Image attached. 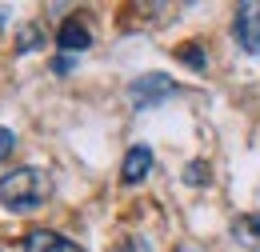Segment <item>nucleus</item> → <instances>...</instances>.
<instances>
[{"instance_id":"obj_2","label":"nucleus","mask_w":260,"mask_h":252,"mask_svg":"<svg viewBox=\"0 0 260 252\" xmlns=\"http://www.w3.org/2000/svg\"><path fill=\"white\" fill-rule=\"evenodd\" d=\"M232 32H236V44L248 52V56H260V0H248V4H236V16H232Z\"/></svg>"},{"instance_id":"obj_6","label":"nucleus","mask_w":260,"mask_h":252,"mask_svg":"<svg viewBox=\"0 0 260 252\" xmlns=\"http://www.w3.org/2000/svg\"><path fill=\"white\" fill-rule=\"evenodd\" d=\"M24 252H84V248L60 232H52V228H32L24 236Z\"/></svg>"},{"instance_id":"obj_5","label":"nucleus","mask_w":260,"mask_h":252,"mask_svg":"<svg viewBox=\"0 0 260 252\" xmlns=\"http://www.w3.org/2000/svg\"><path fill=\"white\" fill-rule=\"evenodd\" d=\"M56 44H60V52H88L92 48V32H88V24L80 16H68L56 28Z\"/></svg>"},{"instance_id":"obj_7","label":"nucleus","mask_w":260,"mask_h":252,"mask_svg":"<svg viewBox=\"0 0 260 252\" xmlns=\"http://www.w3.org/2000/svg\"><path fill=\"white\" fill-rule=\"evenodd\" d=\"M40 44H44V28H40V24H24V28L16 32V52H20V56H24V52H36Z\"/></svg>"},{"instance_id":"obj_9","label":"nucleus","mask_w":260,"mask_h":252,"mask_svg":"<svg viewBox=\"0 0 260 252\" xmlns=\"http://www.w3.org/2000/svg\"><path fill=\"white\" fill-rule=\"evenodd\" d=\"M184 180H188V184H208V164H204V160H192V164L184 168Z\"/></svg>"},{"instance_id":"obj_3","label":"nucleus","mask_w":260,"mask_h":252,"mask_svg":"<svg viewBox=\"0 0 260 252\" xmlns=\"http://www.w3.org/2000/svg\"><path fill=\"white\" fill-rule=\"evenodd\" d=\"M176 92V84L168 80V76H160V72H148V76H136L128 84V100L132 108H156L164 96Z\"/></svg>"},{"instance_id":"obj_10","label":"nucleus","mask_w":260,"mask_h":252,"mask_svg":"<svg viewBox=\"0 0 260 252\" xmlns=\"http://www.w3.org/2000/svg\"><path fill=\"white\" fill-rule=\"evenodd\" d=\"M12 148H16V132H12V128H4V124H0V160L8 156Z\"/></svg>"},{"instance_id":"obj_4","label":"nucleus","mask_w":260,"mask_h":252,"mask_svg":"<svg viewBox=\"0 0 260 252\" xmlns=\"http://www.w3.org/2000/svg\"><path fill=\"white\" fill-rule=\"evenodd\" d=\"M152 164H156V156H152L148 144H132L128 152H124V160H120V180H124V184H140V180H148Z\"/></svg>"},{"instance_id":"obj_11","label":"nucleus","mask_w":260,"mask_h":252,"mask_svg":"<svg viewBox=\"0 0 260 252\" xmlns=\"http://www.w3.org/2000/svg\"><path fill=\"white\" fill-rule=\"evenodd\" d=\"M120 252H148V240H140V236H128V240L120 244Z\"/></svg>"},{"instance_id":"obj_12","label":"nucleus","mask_w":260,"mask_h":252,"mask_svg":"<svg viewBox=\"0 0 260 252\" xmlns=\"http://www.w3.org/2000/svg\"><path fill=\"white\" fill-rule=\"evenodd\" d=\"M68 68H72V60H68V56H56V60H52V72H60V76H64Z\"/></svg>"},{"instance_id":"obj_1","label":"nucleus","mask_w":260,"mask_h":252,"mask_svg":"<svg viewBox=\"0 0 260 252\" xmlns=\"http://www.w3.org/2000/svg\"><path fill=\"white\" fill-rule=\"evenodd\" d=\"M52 196V176L36 164H20L0 176V204L8 212H32Z\"/></svg>"},{"instance_id":"obj_8","label":"nucleus","mask_w":260,"mask_h":252,"mask_svg":"<svg viewBox=\"0 0 260 252\" xmlns=\"http://www.w3.org/2000/svg\"><path fill=\"white\" fill-rule=\"evenodd\" d=\"M176 56H180V60L188 64V68H196V72H204V64H208V56H204V52H200L196 44H188V48H180Z\"/></svg>"}]
</instances>
